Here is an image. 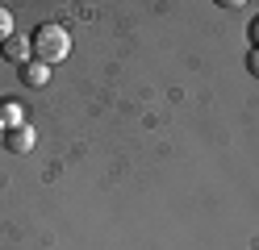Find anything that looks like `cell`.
<instances>
[{"label":"cell","mask_w":259,"mask_h":250,"mask_svg":"<svg viewBox=\"0 0 259 250\" xmlns=\"http://www.w3.org/2000/svg\"><path fill=\"white\" fill-rule=\"evenodd\" d=\"M46 79H51V67H46V63H38V59H29V63L21 67V83H25V88H42Z\"/></svg>","instance_id":"obj_4"},{"label":"cell","mask_w":259,"mask_h":250,"mask_svg":"<svg viewBox=\"0 0 259 250\" xmlns=\"http://www.w3.org/2000/svg\"><path fill=\"white\" fill-rule=\"evenodd\" d=\"M9 38H13V13H9V9H0V46H5Z\"/></svg>","instance_id":"obj_6"},{"label":"cell","mask_w":259,"mask_h":250,"mask_svg":"<svg viewBox=\"0 0 259 250\" xmlns=\"http://www.w3.org/2000/svg\"><path fill=\"white\" fill-rule=\"evenodd\" d=\"M251 42H255L251 50H259V17H255V21H251Z\"/></svg>","instance_id":"obj_8"},{"label":"cell","mask_w":259,"mask_h":250,"mask_svg":"<svg viewBox=\"0 0 259 250\" xmlns=\"http://www.w3.org/2000/svg\"><path fill=\"white\" fill-rule=\"evenodd\" d=\"M247 71L259 75V50H251V55H247Z\"/></svg>","instance_id":"obj_7"},{"label":"cell","mask_w":259,"mask_h":250,"mask_svg":"<svg viewBox=\"0 0 259 250\" xmlns=\"http://www.w3.org/2000/svg\"><path fill=\"white\" fill-rule=\"evenodd\" d=\"M29 42H34V59L51 67V63H63V59H67V50H71V33L63 29L59 21H46V25L34 29V38H29Z\"/></svg>","instance_id":"obj_1"},{"label":"cell","mask_w":259,"mask_h":250,"mask_svg":"<svg viewBox=\"0 0 259 250\" xmlns=\"http://www.w3.org/2000/svg\"><path fill=\"white\" fill-rule=\"evenodd\" d=\"M0 125H5V133L25 125V117H21V105H17V100H5V105H0Z\"/></svg>","instance_id":"obj_5"},{"label":"cell","mask_w":259,"mask_h":250,"mask_svg":"<svg viewBox=\"0 0 259 250\" xmlns=\"http://www.w3.org/2000/svg\"><path fill=\"white\" fill-rule=\"evenodd\" d=\"M0 146H5V125H0Z\"/></svg>","instance_id":"obj_9"},{"label":"cell","mask_w":259,"mask_h":250,"mask_svg":"<svg viewBox=\"0 0 259 250\" xmlns=\"http://www.w3.org/2000/svg\"><path fill=\"white\" fill-rule=\"evenodd\" d=\"M34 129H29V125H21V129H9L5 133V146L9 150H17V155H29V150H34Z\"/></svg>","instance_id":"obj_3"},{"label":"cell","mask_w":259,"mask_h":250,"mask_svg":"<svg viewBox=\"0 0 259 250\" xmlns=\"http://www.w3.org/2000/svg\"><path fill=\"white\" fill-rule=\"evenodd\" d=\"M0 50H5V59H9V63L25 67V63H29V55H34V42H29V38H17V33H13V38L0 46Z\"/></svg>","instance_id":"obj_2"}]
</instances>
